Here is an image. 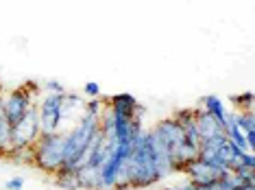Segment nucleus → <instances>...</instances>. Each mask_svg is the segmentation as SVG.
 Returning <instances> with one entry per match:
<instances>
[{
	"mask_svg": "<svg viewBox=\"0 0 255 190\" xmlns=\"http://www.w3.org/2000/svg\"><path fill=\"white\" fill-rule=\"evenodd\" d=\"M98 129H101V118L90 116V114L81 116L77 127H72L66 134V140H63V166L61 169L77 171L81 153L85 151V147L90 145L92 136H94Z\"/></svg>",
	"mask_w": 255,
	"mask_h": 190,
	"instance_id": "f257e3e1",
	"label": "nucleus"
},
{
	"mask_svg": "<svg viewBox=\"0 0 255 190\" xmlns=\"http://www.w3.org/2000/svg\"><path fill=\"white\" fill-rule=\"evenodd\" d=\"M63 134H50L39 136V140L33 145V164L44 173L55 175L63 166Z\"/></svg>",
	"mask_w": 255,
	"mask_h": 190,
	"instance_id": "f03ea898",
	"label": "nucleus"
},
{
	"mask_svg": "<svg viewBox=\"0 0 255 190\" xmlns=\"http://www.w3.org/2000/svg\"><path fill=\"white\" fill-rule=\"evenodd\" d=\"M63 94H46L37 107V120H39V131L42 136L59 134V125L63 120Z\"/></svg>",
	"mask_w": 255,
	"mask_h": 190,
	"instance_id": "7ed1b4c3",
	"label": "nucleus"
},
{
	"mask_svg": "<svg viewBox=\"0 0 255 190\" xmlns=\"http://www.w3.org/2000/svg\"><path fill=\"white\" fill-rule=\"evenodd\" d=\"M42 131H39V120H37V107H31L26 116L13 125V151L20 149H31L39 140Z\"/></svg>",
	"mask_w": 255,
	"mask_h": 190,
	"instance_id": "20e7f679",
	"label": "nucleus"
},
{
	"mask_svg": "<svg viewBox=\"0 0 255 190\" xmlns=\"http://www.w3.org/2000/svg\"><path fill=\"white\" fill-rule=\"evenodd\" d=\"M2 105H4V118L7 123L13 127L18 125L22 118L26 116V112L33 107L31 101V85H24V88H18L13 92H9L7 96H2Z\"/></svg>",
	"mask_w": 255,
	"mask_h": 190,
	"instance_id": "39448f33",
	"label": "nucleus"
},
{
	"mask_svg": "<svg viewBox=\"0 0 255 190\" xmlns=\"http://www.w3.org/2000/svg\"><path fill=\"white\" fill-rule=\"evenodd\" d=\"M153 134L161 140V145L168 149V153H170V160H172V153L177 151L179 147L185 142V136H183V129L179 127V123L175 118H166L161 120V123L153 129Z\"/></svg>",
	"mask_w": 255,
	"mask_h": 190,
	"instance_id": "423d86ee",
	"label": "nucleus"
},
{
	"mask_svg": "<svg viewBox=\"0 0 255 190\" xmlns=\"http://www.w3.org/2000/svg\"><path fill=\"white\" fill-rule=\"evenodd\" d=\"M185 173H188V177H190V184H192V186H196V188L210 186V184H214V182L220 180V171L214 169L212 164L203 162L201 158L194 160L192 164L185 166Z\"/></svg>",
	"mask_w": 255,
	"mask_h": 190,
	"instance_id": "0eeeda50",
	"label": "nucleus"
},
{
	"mask_svg": "<svg viewBox=\"0 0 255 190\" xmlns=\"http://www.w3.org/2000/svg\"><path fill=\"white\" fill-rule=\"evenodd\" d=\"M194 118H196V129H199V138L201 142H207V140H214L218 136H225V129L220 127V123L216 118H212L207 112H194Z\"/></svg>",
	"mask_w": 255,
	"mask_h": 190,
	"instance_id": "6e6552de",
	"label": "nucleus"
},
{
	"mask_svg": "<svg viewBox=\"0 0 255 190\" xmlns=\"http://www.w3.org/2000/svg\"><path fill=\"white\" fill-rule=\"evenodd\" d=\"M175 120L179 123V127L183 129V136H185V142L190 145H196L201 147V138H199V129H196V118H194V112H179Z\"/></svg>",
	"mask_w": 255,
	"mask_h": 190,
	"instance_id": "1a4fd4ad",
	"label": "nucleus"
},
{
	"mask_svg": "<svg viewBox=\"0 0 255 190\" xmlns=\"http://www.w3.org/2000/svg\"><path fill=\"white\" fill-rule=\"evenodd\" d=\"M109 107H112L116 114H120V116L133 118V114L140 107V103H137V99L133 94H116L109 99Z\"/></svg>",
	"mask_w": 255,
	"mask_h": 190,
	"instance_id": "9d476101",
	"label": "nucleus"
},
{
	"mask_svg": "<svg viewBox=\"0 0 255 190\" xmlns=\"http://www.w3.org/2000/svg\"><path fill=\"white\" fill-rule=\"evenodd\" d=\"M203 112H207L212 118H216L220 127L225 129V118H227V107H225L223 99H218L216 94H207L203 99Z\"/></svg>",
	"mask_w": 255,
	"mask_h": 190,
	"instance_id": "9b49d317",
	"label": "nucleus"
},
{
	"mask_svg": "<svg viewBox=\"0 0 255 190\" xmlns=\"http://www.w3.org/2000/svg\"><path fill=\"white\" fill-rule=\"evenodd\" d=\"M13 153V127L7 123V118L0 123V155L11 158Z\"/></svg>",
	"mask_w": 255,
	"mask_h": 190,
	"instance_id": "f8f14e48",
	"label": "nucleus"
},
{
	"mask_svg": "<svg viewBox=\"0 0 255 190\" xmlns=\"http://www.w3.org/2000/svg\"><path fill=\"white\" fill-rule=\"evenodd\" d=\"M55 184L63 190H79V171H70V169H61L55 173Z\"/></svg>",
	"mask_w": 255,
	"mask_h": 190,
	"instance_id": "ddd939ff",
	"label": "nucleus"
},
{
	"mask_svg": "<svg viewBox=\"0 0 255 190\" xmlns=\"http://www.w3.org/2000/svg\"><path fill=\"white\" fill-rule=\"evenodd\" d=\"M79 186L88 188V190H101V184H98V169H94V166L79 169Z\"/></svg>",
	"mask_w": 255,
	"mask_h": 190,
	"instance_id": "4468645a",
	"label": "nucleus"
},
{
	"mask_svg": "<svg viewBox=\"0 0 255 190\" xmlns=\"http://www.w3.org/2000/svg\"><path fill=\"white\" fill-rule=\"evenodd\" d=\"M234 123H236V127L242 131V134H251V131H255V116H253V109H251V112H236Z\"/></svg>",
	"mask_w": 255,
	"mask_h": 190,
	"instance_id": "2eb2a0df",
	"label": "nucleus"
},
{
	"mask_svg": "<svg viewBox=\"0 0 255 190\" xmlns=\"http://www.w3.org/2000/svg\"><path fill=\"white\" fill-rule=\"evenodd\" d=\"M218 184H220V188H223V190H238L242 186L240 180L236 177V173H231V171L223 173V175H220V180H218Z\"/></svg>",
	"mask_w": 255,
	"mask_h": 190,
	"instance_id": "dca6fc26",
	"label": "nucleus"
},
{
	"mask_svg": "<svg viewBox=\"0 0 255 190\" xmlns=\"http://www.w3.org/2000/svg\"><path fill=\"white\" fill-rule=\"evenodd\" d=\"M231 103L238 105L242 112H251L253 109V92H245L240 96H231Z\"/></svg>",
	"mask_w": 255,
	"mask_h": 190,
	"instance_id": "f3484780",
	"label": "nucleus"
},
{
	"mask_svg": "<svg viewBox=\"0 0 255 190\" xmlns=\"http://www.w3.org/2000/svg\"><path fill=\"white\" fill-rule=\"evenodd\" d=\"M11 160H13V162H20V164H33V147L13 151L11 153Z\"/></svg>",
	"mask_w": 255,
	"mask_h": 190,
	"instance_id": "a211bd4d",
	"label": "nucleus"
},
{
	"mask_svg": "<svg viewBox=\"0 0 255 190\" xmlns=\"http://www.w3.org/2000/svg\"><path fill=\"white\" fill-rule=\"evenodd\" d=\"M103 101L101 99H90L88 103H85V114H90V116H96V118H101V114H103Z\"/></svg>",
	"mask_w": 255,
	"mask_h": 190,
	"instance_id": "6ab92c4d",
	"label": "nucleus"
},
{
	"mask_svg": "<svg viewBox=\"0 0 255 190\" xmlns=\"http://www.w3.org/2000/svg\"><path fill=\"white\" fill-rule=\"evenodd\" d=\"M240 169L255 171V155H253V151H245L240 155Z\"/></svg>",
	"mask_w": 255,
	"mask_h": 190,
	"instance_id": "aec40b11",
	"label": "nucleus"
},
{
	"mask_svg": "<svg viewBox=\"0 0 255 190\" xmlns=\"http://www.w3.org/2000/svg\"><path fill=\"white\" fill-rule=\"evenodd\" d=\"M83 94H88L90 99H98L101 96V85H98L96 81H90L83 85Z\"/></svg>",
	"mask_w": 255,
	"mask_h": 190,
	"instance_id": "412c9836",
	"label": "nucleus"
},
{
	"mask_svg": "<svg viewBox=\"0 0 255 190\" xmlns=\"http://www.w3.org/2000/svg\"><path fill=\"white\" fill-rule=\"evenodd\" d=\"M44 88H46V92H48V94H63V92H66L59 81H46Z\"/></svg>",
	"mask_w": 255,
	"mask_h": 190,
	"instance_id": "4be33fe9",
	"label": "nucleus"
},
{
	"mask_svg": "<svg viewBox=\"0 0 255 190\" xmlns=\"http://www.w3.org/2000/svg\"><path fill=\"white\" fill-rule=\"evenodd\" d=\"M4 188L7 190H22L24 188V180H22V177H11V180L4 184Z\"/></svg>",
	"mask_w": 255,
	"mask_h": 190,
	"instance_id": "5701e85b",
	"label": "nucleus"
},
{
	"mask_svg": "<svg viewBox=\"0 0 255 190\" xmlns=\"http://www.w3.org/2000/svg\"><path fill=\"white\" fill-rule=\"evenodd\" d=\"M4 120V105H2V96H0V123Z\"/></svg>",
	"mask_w": 255,
	"mask_h": 190,
	"instance_id": "b1692460",
	"label": "nucleus"
},
{
	"mask_svg": "<svg viewBox=\"0 0 255 190\" xmlns=\"http://www.w3.org/2000/svg\"><path fill=\"white\" fill-rule=\"evenodd\" d=\"M181 190H199V188H196V186H192V184H185V186H181Z\"/></svg>",
	"mask_w": 255,
	"mask_h": 190,
	"instance_id": "393cba45",
	"label": "nucleus"
},
{
	"mask_svg": "<svg viewBox=\"0 0 255 190\" xmlns=\"http://www.w3.org/2000/svg\"><path fill=\"white\" fill-rule=\"evenodd\" d=\"M238 190H255V188H249V186H240Z\"/></svg>",
	"mask_w": 255,
	"mask_h": 190,
	"instance_id": "a878e982",
	"label": "nucleus"
},
{
	"mask_svg": "<svg viewBox=\"0 0 255 190\" xmlns=\"http://www.w3.org/2000/svg\"><path fill=\"white\" fill-rule=\"evenodd\" d=\"M166 190H181V188H166Z\"/></svg>",
	"mask_w": 255,
	"mask_h": 190,
	"instance_id": "bb28decb",
	"label": "nucleus"
}]
</instances>
